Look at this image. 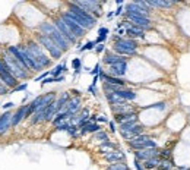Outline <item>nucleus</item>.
Instances as JSON below:
<instances>
[{
    "mask_svg": "<svg viewBox=\"0 0 190 170\" xmlns=\"http://www.w3.org/2000/svg\"><path fill=\"white\" fill-rule=\"evenodd\" d=\"M38 32H41V34L47 35L48 38H51V40L56 43V45L63 51V53L69 51V49L72 47V44H70L66 38H64V35H63L62 32L56 28V25H54L53 22H43V23H39Z\"/></svg>",
    "mask_w": 190,
    "mask_h": 170,
    "instance_id": "nucleus-1",
    "label": "nucleus"
},
{
    "mask_svg": "<svg viewBox=\"0 0 190 170\" xmlns=\"http://www.w3.org/2000/svg\"><path fill=\"white\" fill-rule=\"evenodd\" d=\"M111 40H113L111 49H113V51H114L116 54L123 56V57L136 56V53H138V47H139V43H138L136 40L126 38V37H118V35H114Z\"/></svg>",
    "mask_w": 190,
    "mask_h": 170,
    "instance_id": "nucleus-2",
    "label": "nucleus"
},
{
    "mask_svg": "<svg viewBox=\"0 0 190 170\" xmlns=\"http://www.w3.org/2000/svg\"><path fill=\"white\" fill-rule=\"evenodd\" d=\"M66 5V11L72 15L75 19H76V22L82 27L84 29H86V31H89V29H92L95 27V23H97V21L98 19H95L91 13H88V12H85L84 9H81L79 6H76L73 2H66L64 3Z\"/></svg>",
    "mask_w": 190,
    "mask_h": 170,
    "instance_id": "nucleus-3",
    "label": "nucleus"
},
{
    "mask_svg": "<svg viewBox=\"0 0 190 170\" xmlns=\"http://www.w3.org/2000/svg\"><path fill=\"white\" fill-rule=\"evenodd\" d=\"M7 51L10 53L13 57H16L18 60H21V62L28 68V70H32V72H39V70H43V69L39 68V65L35 60H34V57L29 54V51L27 50V47L25 45H10V47H7Z\"/></svg>",
    "mask_w": 190,
    "mask_h": 170,
    "instance_id": "nucleus-4",
    "label": "nucleus"
},
{
    "mask_svg": "<svg viewBox=\"0 0 190 170\" xmlns=\"http://www.w3.org/2000/svg\"><path fill=\"white\" fill-rule=\"evenodd\" d=\"M2 59H3V62L6 63V66H7V69H9V72H10V74L13 75L18 81L19 79H28L29 78L28 68H27L21 60H18L16 57L12 56L7 50L5 51V54H3Z\"/></svg>",
    "mask_w": 190,
    "mask_h": 170,
    "instance_id": "nucleus-5",
    "label": "nucleus"
},
{
    "mask_svg": "<svg viewBox=\"0 0 190 170\" xmlns=\"http://www.w3.org/2000/svg\"><path fill=\"white\" fill-rule=\"evenodd\" d=\"M25 47H27V50L29 51V54L34 57V60L39 65L41 69H45V68H48V66H51L53 59L45 53V50L35 40H28L27 44H25Z\"/></svg>",
    "mask_w": 190,
    "mask_h": 170,
    "instance_id": "nucleus-6",
    "label": "nucleus"
},
{
    "mask_svg": "<svg viewBox=\"0 0 190 170\" xmlns=\"http://www.w3.org/2000/svg\"><path fill=\"white\" fill-rule=\"evenodd\" d=\"M35 41L48 53V56H50L51 59H60V57L63 56V51L60 50L56 45V43L51 40V38H48L47 35L41 34V32H37V34H35Z\"/></svg>",
    "mask_w": 190,
    "mask_h": 170,
    "instance_id": "nucleus-7",
    "label": "nucleus"
},
{
    "mask_svg": "<svg viewBox=\"0 0 190 170\" xmlns=\"http://www.w3.org/2000/svg\"><path fill=\"white\" fill-rule=\"evenodd\" d=\"M127 145L132 151H143V150L158 148L157 141H155L154 138H151L149 135H146V134H142V135L136 136L134 139L127 142Z\"/></svg>",
    "mask_w": 190,
    "mask_h": 170,
    "instance_id": "nucleus-8",
    "label": "nucleus"
},
{
    "mask_svg": "<svg viewBox=\"0 0 190 170\" xmlns=\"http://www.w3.org/2000/svg\"><path fill=\"white\" fill-rule=\"evenodd\" d=\"M59 16H60L63 21L66 22V25L69 27V28H70V31H72L73 34H75V37H76L78 40H79V38H82L84 35H86V32H88V31L82 28V27H81L78 22H76V19H75V18H73L67 11H62Z\"/></svg>",
    "mask_w": 190,
    "mask_h": 170,
    "instance_id": "nucleus-9",
    "label": "nucleus"
},
{
    "mask_svg": "<svg viewBox=\"0 0 190 170\" xmlns=\"http://www.w3.org/2000/svg\"><path fill=\"white\" fill-rule=\"evenodd\" d=\"M73 3L76 6H79L81 9H84L85 12L91 13L95 19H98L101 16V7H102L101 2H97V0H76Z\"/></svg>",
    "mask_w": 190,
    "mask_h": 170,
    "instance_id": "nucleus-10",
    "label": "nucleus"
},
{
    "mask_svg": "<svg viewBox=\"0 0 190 170\" xmlns=\"http://www.w3.org/2000/svg\"><path fill=\"white\" fill-rule=\"evenodd\" d=\"M0 79H2V82H3L9 90L16 88L18 84H19L16 78L9 72V69H7V66H6V63L3 62V59H2V57H0Z\"/></svg>",
    "mask_w": 190,
    "mask_h": 170,
    "instance_id": "nucleus-11",
    "label": "nucleus"
},
{
    "mask_svg": "<svg viewBox=\"0 0 190 170\" xmlns=\"http://www.w3.org/2000/svg\"><path fill=\"white\" fill-rule=\"evenodd\" d=\"M53 23L56 25V28L59 29V31H60L63 35H64V38H66V40L70 43V44H72V45L78 44V41H79V40L76 38V37H75V34H73L72 31H70V28L67 27L66 22L63 21L62 18H60V16H56L54 19H53Z\"/></svg>",
    "mask_w": 190,
    "mask_h": 170,
    "instance_id": "nucleus-12",
    "label": "nucleus"
},
{
    "mask_svg": "<svg viewBox=\"0 0 190 170\" xmlns=\"http://www.w3.org/2000/svg\"><path fill=\"white\" fill-rule=\"evenodd\" d=\"M102 160L107 161L108 164H113V163H123V161H126V153H123L122 150H114V151L102 154Z\"/></svg>",
    "mask_w": 190,
    "mask_h": 170,
    "instance_id": "nucleus-13",
    "label": "nucleus"
},
{
    "mask_svg": "<svg viewBox=\"0 0 190 170\" xmlns=\"http://www.w3.org/2000/svg\"><path fill=\"white\" fill-rule=\"evenodd\" d=\"M126 72H127V60L111 65V66H108V70H107V74L110 76H116V78H123Z\"/></svg>",
    "mask_w": 190,
    "mask_h": 170,
    "instance_id": "nucleus-14",
    "label": "nucleus"
},
{
    "mask_svg": "<svg viewBox=\"0 0 190 170\" xmlns=\"http://www.w3.org/2000/svg\"><path fill=\"white\" fill-rule=\"evenodd\" d=\"M159 150L161 148H151V150H143V151H133V157L139 160L140 163H143L146 160L154 159V157H159Z\"/></svg>",
    "mask_w": 190,
    "mask_h": 170,
    "instance_id": "nucleus-15",
    "label": "nucleus"
},
{
    "mask_svg": "<svg viewBox=\"0 0 190 170\" xmlns=\"http://www.w3.org/2000/svg\"><path fill=\"white\" fill-rule=\"evenodd\" d=\"M82 100H81V96H75V97H70V100L67 101L66 107L63 108V110H67L69 113L75 116V114H78L81 110H82Z\"/></svg>",
    "mask_w": 190,
    "mask_h": 170,
    "instance_id": "nucleus-16",
    "label": "nucleus"
},
{
    "mask_svg": "<svg viewBox=\"0 0 190 170\" xmlns=\"http://www.w3.org/2000/svg\"><path fill=\"white\" fill-rule=\"evenodd\" d=\"M123 60H127V57L118 56V54H116L113 50H105L104 56H102V63H104V65H107V66L116 65V63L123 62Z\"/></svg>",
    "mask_w": 190,
    "mask_h": 170,
    "instance_id": "nucleus-17",
    "label": "nucleus"
},
{
    "mask_svg": "<svg viewBox=\"0 0 190 170\" xmlns=\"http://www.w3.org/2000/svg\"><path fill=\"white\" fill-rule=\"evenodd\" d=\"M12 116L13 113L10 112H5L3 114H0V136L5 135L9 128H12Z\"/></svg>",
    "mask_w": 190,
    "mask_h": 170,
    "instance_id": "nucleus-18",
    "label": "nucleus"
},
{
    "mask_svg": "<svg viewBox=\"0 0 190 170\" xmlns=\"http://www.w3.org/2000/svg\"><path fill=\"white\" fill-rule=\"evenodd\" d=\"M133 119H139V116H138V110H132V112H126V113L114 114V122L118 123V125L126 123V122L133 120Z\"/></svg>",
    "mask_w": 190,
    "mask_h": 170,
    "instance_id": "nucleus-19",
    "label": "nucleus"
},
{
    "mask_svg": "<svg viewBox=\"0 0 190 170\" xmlns=\"http://www.w3.org/2000/svg\"><path fill=\"white\" fill-rule=\"evenodd\" d=\"M27 108H28V104H23L18 108L16 112L12 116V128H16L23 119H25V113H27Z\"/></svg>",
    "mask_w": 190,
    "mask_h": 170,
    "instance_id": "nucleus-20",
    "label": "nucleus"
},
{
    "mask_svg": "<svg viewBox=\"0 0 190 170\" xmlns=\"http://www.w3.org/2000/svg\"><path fill=\"white\" fill-rule=\"evenodd\" d=\"M114 94H117L120 98H123L126 101H134L136 98H138V94H136V91L130 90V88H120V90L114 91Z\"/></svg>",
    "mask_w": 190,
    "mask_h": 170,
    "instance_id": "nucleus-21",
    "label": "nucleus"
},
{
    "mask_svg": "<svg viewBox=\"0 0 190 170\" xmlns=\"http://www.w3.org/2000/svg\"><path fill=\"white\" fill-rule=\"evenodd\" d=\"M145 32L143 29L138 28V27H134L130 23V27L126 29V35H127V38H132V40H136V38H140V40H145Z\"/></svg>",
    "mask_w": 190,
    "mask_h": 170,
    "instance_id": "nucleus-22",
    "label": "nucleus"
},
{
    "mask_svg": "<svg viewBox=\"0 0 190 170\" xmlns=\"http://www.w3.org/2000/svg\"><path fill=\"white\" fill-rule=\"evenodd\" d=\"M146 3L149 7H159V9H168L176 5L173 0H146Z\"/></svg>",
    "mask_w": 190,
    "mask_h": 170,
    "instance_id": "nucleus-23",
    "label": "nucleus"
},
{
    "mask_svg": "<svg viewBox=\"0 0 190 170\" xmlns=\"http://www.w3.org/2000/svg\"><path fill=\"white\" fill-rule=\"evenodd\" d=\"M70 100V92L69 91H66V92H63V94H60V96L57 97V100H56V112L57 113H60L63 108L66 107V104H67V101Z\"/></svg>",
    "mask_w": 190,
    "mask_h": 170,
    "instance_id": "nucleus-24",
    "label": "nucleus"
},
{
    "mask_svg": "<svg viewBox=\"0 0 190 170\" xmlns=\"http://www.w3.org/2000/svg\"><path fill=\"white\" fill-rule=\"evenodd\" d=\"M114 150H118V144L113 141H105V142H101L100 145H98V151L101 154H105V153H110V151H114Z\"/></svg>",
    "mask_w": 190,
    "mask_h": 170,
    "instance_id": "nucleus-25",
    "label": "nucleus"
},
{
    "mask_svg": "<svg viewBox=\"0 0 190 170\" xmlns=\"http://www.w3.org/2000/svg\"><path fill=\"white\" fill-rule=\"evenodd\" d=\"M107 84H111V85H116V87H122V88H127V81H124L123 78H116V76H110L107 74L105 75V81Z\"/></svg>",
    "mask_w": 190,
    "mask_h": 170,
    "instance_id": "nucleus-26",
    "label": "nucleus"
},
{
    "mask_svg": "<svg viewBox=\"0 0 190 170\" xmlns=\"http://www.w3.org/2000/svg\"><path fill=\"white\" fill-rule=\"evenodd\" d=\"M161 161L162 160L159 157H154V159H149V160H146V161H143L142 166H143L145 170H155L158 166L161 164Z\"/></svg>",
    "mask_w": 190,
    "mask_h": 170,
    "instance_id": "nucleus-27",
    "label": "nucleus"
},
{
    "mask_svg": "<svg viewBox=\"0 0 190 170\" xmlns=\"http://www.w3.org/2000/svg\"><path fill=\"white\" fill-rule=\"evenodd\" d=\"M139 123V119H133V120H129L126 123H122V125H118V130H120V134H127L130 130L133 129L134 126Z\"/></svg>",
    "mask_w": 190,
    "mask_h": 170,
    "instance_id": "nucleus-28",
    "label": "nucleus"
},
{
    "mask_svg": "<svg viewBox=\"0 0 190 170\" xmlns=\"http://www.w3.org/2000/svg\"><path fill=\"white\" fill-rule=\"evenodd\" d=\"M148 108H154V110H159V112H165L167 110V101H158L152 103L149 106H143L142 110H148Z\"/></svg>",
    "mask_w": 190,
    "mask_h": 170,
    "instance_id": "nucleus-29",
    "label": "nucleus"
},
{
    "mask_svg": "<svg viewBox=\"0 0 190 170\" xmlns=\"http://www.w3.org/2000/svg\"><path fill=\"white\" fill-rule=\"evenodd\" d=\"M66 70H67L66 65H64V63H60V65H57L53 70H50V75L53 76V78H59V76H62Z\"/></svg>",
    "mask_w": 190,
    "mask_h": 170,
    "instance_id": "nucleus-30",
    "label": "nucleus"
},
{
    "mask_svg": "<svg viewBox=\"0 0 190 170\" xmlns=\"http://www.w3.org/2000/svg\"><path fill=\"white\" fill-rule=\"evenodd\" d=\"M177 166H176V163H174V160H162L161 161V164L158 166L155 170H173L176 169Z\"/></svg>",
    "mask_w": 190,
    "mask_h": 170,
    "instance_id": "nucleus-31",
    "label": "nucleus"
},
{
    "mask_svg": "<svg viewBox=\"0 0 190 170\" xmlns=\"http://www.w3.org/2000/svg\"><path fill=\"white\" fill-rule=\"evenodd\" d=\"M159 159L161 160H171L173 159V147H164L159 150Z\"/></svg>",
    "mask_w": 190,
    "mask_h": 170,
    "instance_id": "nucleus-32",
    "label": "nucleus"
},
{
    "mask_svg": "<svg viewBox=\"0 0 190 170\" xmlns=\"http://www.w3.org/2000/svg\"><path fill=\"white\" fill-rule=\"evenodd\" d=\"M105 170H130V167L127 166L126 161H123V163H113V164H108L105 167Z\"/></svg>",
    "mask_w": 190,
    "mask_h": 170,
    "instance_id": "nucleus-33",
    "label": "nucleus"
},
{
    "mask_svg": "<svg viewBox=\"0 0 190 170\" xmlns=\"http://www.w3.org/2000/svg\"><path fill=\"white\" fill-rule=\"evenodd\" d=\"M92 139L94 141H100V144L101 142H105V141H108V134L104 129H101L100 132H97V134L92 135Z\"/></svg>",
    "mask_w": 190,
    "mask_h": 170,
    "instance_id": "nucleus-34",
    "label": "nucleus"
},
{
    "mask_svg": "<svg viewBox=\"0 0 190 170\" xmlns=\"http://www.w3.org/2000/svg\"><path fill=\"white\" fill-rule=\"evenodd\" d=\"M70 125H72V123H70L69 120H66V122H62V123H59L57 126H54V130H56V132H67V129L70 128Z\"/></svg>",
    "mask_w": 190,
    "mask_h": 170,
    "instance_id": "nucleus-35",
    "label": "nucleus"
},
{
    "mask_svg": "<svg viewBox=\"0 0 190 170\" xmlns=\"http://www.w3.org/2000/svg\"><path fill=\"white\" fill-rule=\"evenodd\" d=\"M95 45H97V43L95 41H88V43H85L82 47H79V53H84V51H86V50H94L95 49Z\"/></svg>",
    "mask_w": 190,
    "mask_h": 170,
    "instance_id": "nucleus-36",
    "label": "nucleus"
},
{
    "mask_svg": "<svg viewBox=\"0 0 190 170\" xmlns=\"http://www.w3.org/2000/svg\"><path fill=\"white\" fill-rule=\"evenodd\" d=\"M72 68L75 69V72H81V70H82V60H81L79 57L72 59Z\"/></svg>",
    "mask_w": 190,
    "mask_h": 170,
    "instance_id": "nucleus-37",
    "label": "nucleus"
},
{
    "mask_svg": "<svg viewBox=\"0 0 190 170\" xmlns=\"http://www.w3.org/2000/svg\"><path fill=\"white\" fill-rule=\"evenodd\" d=\"M67 135L72 136V138H78L79 136V129L76 125H70V128L67 129Z\"/></svg>",
    "mask_w": 190,
    "mask_h": 170,
    "instance_id": "nucleus-38",
    "label": "nucleus"
},
{
    "mask_svg": "<svg viewBox=\"0 0 190 170\" xmlns=\"http://www.w3.org/2000/svg\"><path fill=\"white\" fill-rule=\"evenodd\" d=\"M101 70H102V69H101V63H97V65L94 66V69H91V70H89V75L97 76V75H100Z\"/></svg>",
    "mask_w": 190,
    "mask_h": 170,
    "instance_id": "nucleus-39",
    "label": "nucleus"
},
{
    "mask_svg": "<svg viewBox=\"0 0 190 170\" xmlns=\"http://www.w3.org/2000/svg\"><path fill=\"white\" fill-rule=\"evenodd\" d=\"M9 92H10V90H9V88L2 82V79H0V96H7Z\"/></svg>",
    "mask_w": 190,
    "mask_h": 170,
    "instance_id": "nucleus-40",
    "label": "nucleus"
},
{
    "mask_svg": "<svg viewBox=\"0 0 190 170\" xmlns=\"http://www.w3.org/2000/svg\"><path fill=\"white\" fill-rule=\"evenodd\" d=\"M48 76H51V75H50V70H45V72H43V74L39 75V76H37V78H35V82H39V81L43 82V81H44L45 78H48Z\"/></svg>",
    "mask_w": 190,
    "mask_h": 170,
    "instance_id": "nucleus-41",
    "label": "nucleus"
},
{
    "mask_svg": "<svg viewBox=\"0 0 190 170\" xmlns=\"http://www.w3.org/2000/svg\"><path fill=\"white\" fill-rule=\"evenodd\" d=\"M27 88H28V82H23V84L18 85L16 88H13L10 92H18V91H23V90H27Z\"/></svg>",
    "mask_w": 190,
    "mask_h": 170,
    "instance_id": "nucleus-42",
    "label": "nucleus"
},
{
    "mask_svg": "<svg viewBox=\"0 0 190 170\" xmlns=\"http://www.w3.org/2000/svg\"><path fill=\"white\" fill-rule=\"evenodd\" d=\"M108 32H110V29L107 28V27H101L98 29V35H101V37H108Z\"/></svg>",
    "mask_w": 190,
    "mask_h": 170,
    "instance_id": "nucleus-43",
    "label": "nucleus"
},
{
    "mask_svg": "<svg viewBox=\"0 0 190 170\" xmlns=\"http://www.w3.org/2000/svg\"><path fill=\"white\" fill-rule=\"evenodd\" d=\"M94 51L97 53V54H101L102 51H105V44H97L95 45V49Z\"/></svg>",
    "mask_w": 190,
    "mask_h": 170,
    "instance_id": "nucleus-44",
    "label": "nucleus"
},
{
    "mask_svg": "<svg viewBox=\"0 0 190 170\" xmlns=\"http://www.w3.org/2000/svg\"><path fill=\"white\" fill-rule=\"evenodd\" d=\"M120 15H124V7L123 6H118L117 9L114 11V16H120Z\"/></svg>",
    "mask_w": 190,
    "mask_h": 170,
    "instance_id": "nucleus-45",
    "label": "nucleus"
},
{
    "mask_svg": "<svg viewBox=\"0 0 190 170\" xmlns=\"http://www.w3.org/2000/svg\"><path fill=\"white\" fill-rule=\"evenodd\" d=\"M108 126H110V132H111V134H116V132H117V129H116V122H114V120H110V122H108Z\"/></svg>",
    "mask_w": 190,
    "mask_h": 170,
    "instance_id": "nucleus-46",
    "label": "nucleus"
},
{
    "mask_svg": "<svg viewBox=\"0 0 190 170\" xmlns=\"http://www.w3.org/2000/svg\"><path fill=\"white\" fill-rule=\"evenodd\" d=\"M133 164H134V169H136V170H145V169H143V166H142V163H140L139 160L134 159V160H133Z\"/></svg>",
    "mask_w": 190,
    "mask_h": 170,
    "instance_id": "nucleus-47",
    "label": "nucleus"
},
{
    "mask_svg": "<svg viewBox=\"0 0 190 170\" xmlns=\"http://www.w3.org/2000/svg\"><path fill=\"white\" fill-rule=\"evenodd\" d=\"M110 120L107 119L105 116H97V123H108Z\"/></svg>",
    "mask_w": 190,
    "mask_h": 170,
    "instance_id": "nucleus-48",
    "label": "nucleus"
},
{
    "mask_svg": "<svg viewBox=\"0 0 190 170\" xmlns=\"http://www.w3.org/2000/svg\"><path fill=\"white\" fill-rule=\"evenodd\" d=\"M51 82H54V78H53V76H48V78H45V79L43 81L41 84H43V85H47V84H51Z\"/></svg>",
    "mask_w": 190,
    "mask_h": 170,
    "instance_id": "nucleus-49",
    "label": "nucleus"
},
{
    "mask_svg": "<svg viewBox=\"0 0 190 170\" xmlns=\"http://www.w3.org/2000/svg\"><path fill=\"white\" fill-rule=\"evenodd\" d=\"M88 91H89L92 96H97V87H94V85H89V87H88Z\"/></svg>",
    "mask_w": 190,
    "mask_h": 170,
    "instance_id": "nucleus-50",
    "label": "nucleus"
},
{
    "mask_svg": "<svg viewBox=\"0 0 190 170\" xmlns=\"http://www.w3.org/2000/svg\"><path fill=\"white\" fill-rule=\"evenodd\" d=\"M13 106H15V104H13L12 101H9V103H5V104H3L2 107H3V110H7V108H12Z\"/></svg>",
    "mask_w": 190,
    "mask_h": 170,
    "instance_id": "nucleus-51",
    "label": "nucleus"
},
{
    "mask_svg": "<svg viewBox=\"0 0 190 170\" xmlns=\"http://www.w3.org/2000/svg\"><path fill=\"white\" fill-rule=\"evenodd\" d=\"M64 75H62V76H59V78H54V82H64Z\"/></svg>",
    "mask_w": 190,
    "mask_h": 170,
    "instance_id": "nucleus-52",
    "label": "nucleus"
},
{
    "mask_svg": "<svg viewBox=\"0 0 190 170\" xmlns=\"http://www.w3.org/2000/svg\"><path fill=\"white\" fill-rule=\"evenodd\" d=\"M113 16H114V11H110L108 13H107V18H108V19H111Z\"/></svg>",
    "mask_w": 190,
    "mask_h": 170,
    "instance_id": "nucleus-53",
    "label": "nucleus"
},
{
    "mask_svg": "<svg viewBox=\"0 0 190 170\" xmlns=\"http://www.w3.org/2000/svg\"><path fill=\"white\" fill-rule=\"evenodd\" d=\"M116 5H117V6H123V0H116Z\"/></svg>",
    "mask_w": 190,
    "mask_h": 170,
    "instance_id": "nucleus-54",
    "label": "nucleus"
},
{
    "mask_svg": "<svg viewBox=\"0 0 190 170\" xmlns=\"http://www.w3.org/2000/svg\"><path fill=\"white\" fill-rule=\"evenodd\" d=\"M173 170H180V169H179V166H177V167H176V169H173Z\"/></svg>",
    "mask_w": 190,
    "mask_h": 170,
    "instance_id": "nucleus-55",
    "label": "nucleus"
}]
</instances>
